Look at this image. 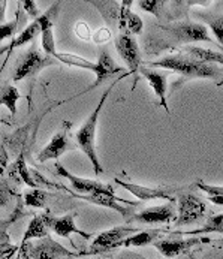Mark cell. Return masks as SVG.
I'll return each mask as SVG.
<instances>
[{
	"mask_svg": "<svg viewBox=\"0 0 223 259\" xmlns=\"http://www.w3.org/2000/svg\"><path fill=\"white\" fill-rule=\"evenodd\" d=\"M149 68L153 69H165L175 74L183 75L189 79H214L219 81L223 78V71L216 65H207L198 62L185 53H177L171 56H165L156 62H149Z\"/></svg>",
	"mask_w": 223,
	"mask_h": 259,
	"instance_id": "obj_1",
	"label": "cell"
},
{
	"mask_svg": "<svg viewBox=\"0 0 223 259\" xmlns=\"http://www.w3.org/2000/svg\"><path fill=\"white\" fill-rule=\"evenodd\" d=\"M118 81V79H117ZM117 81H114L111 85L102 93L96 108L93 110V112L88 115V118L84 121V124L78 129V132L75 134V140H76V144L78 147L82 150V153L87 156V159L92 162L93 165V171L96 176L102 174L104 172V166L98 157V151H96V131H98V121H99V115L102 112V108L111 93L112 87L117 84Z\"/></svg>",
	"mask_w": 223,
	"mask_h": 259,
	"instance_id": "obj_2",
	"label": "cell"
},
{
	"mask_svg": "<svg viewBox=\"0 0 223 259\" xmlns=\"http://www.w3.org/2000/svg\"><path fill=\"white\" fill-rule=\"evenodd\" d=\"M57 60L51 56L43 54L39 48L36 47V44L33 42L30 45V48L18 59L15 72H14V81H21L26 79L29 76H35L37 72H40L42 69L56 65Z\"/></svg>",
	"mask_w": 223,
	"mask_h": 259,
	"instance_id": "obj_3",
	"label": "cell"
},
{
	"mask_svg": "<svg viewBox=\"0 0 223 259\" xmlns=\"http://www.w3.org/2000/svg\"><path fill=\"white\" fill-rule=\"evenodd\" d=\"M138 231L140 229L132 226H115L112 229L104 231L93 240L90 249L87 252H79V255H105L111 250L123 247L124 240Z\"/></svg>",
	"mask_w": 223,
	"mask_h": 259,
	"instance_id": "obj_4",
	"label": "cell"
},
{
	"mask_svg": "<svg viewBox=\"0 0 223 259\" xmlns=\"http://www.w3.org/2000/svg\"><path fill=\"white\" fill-rule=\"evenodd\" d=\"M207 202L193 193H180L177 198V226H189L201 222L207 213Z\"/></svg>",
	"mask_w": 223,
	"mask_h": 259,
	"instance_id": "obj_5",
	"label": "cell"
},
{
	"mask_svg": "<svg viewBox=\"0 0 223 259\" xmlns=\"http://www.w3.org/2000/svg\"><path fill=\"white\" fill-rule=\"evenodd\" d=\"M177 232H171L169 238H162L157 240L153 246L157 249V252L168 259L180 258L189 253L190 249H193L198 244L202 243H211L213 240L208 237H190V238H182V237H175Z\"/></svg>",
	"mask_w": 223,
	"mask_h": 259,
	"instance_id": "obj_6",
	"label": "cell"
},
{
	"mask_svg": "<svg viewBox=\"0 0 223 259\" xmlns=\"http://www.w3.org/2000/svg\"><path fill=\"white\" fill-rule=\"evenodd\" d=\"M162 29L166 30L168 33H171V36L180 44H190V42H208V44H211V42H214L208 35L207 26L201 24V23L180 21V23H174V24H166Z\"/></svg>",
	"mask_w": 223,
	"mask_h": 259,
	"instance_id": "obj_7",
	"label": "cell"
},
{
	"mask_svg": "<svg viewBox=\"0 0 223 259\" xmlns=\"http://www.w3.org/2000/svg\"><path fill=\"white\" fill-rule=\"evenodd\" d=\"M63 190H66L69 195H72V196L78 198V199L87 201V202L95 204V205H101V207L111 208V210H114V211L120 213L126 222H130V219H132V218H133V214H135L133 208H126V207H123V205H120V204H118V201H120V199L115 196V189H114V186H111V187H110V189H107V190L95 192V193H90V195H79V193H74V192H71V190H69V189H66V187H63Z\"/></svg>",
	"mask_w": 223,
	"mask_h": 259,
	"instance_id": "obj_8",
	"label": "cell"
},
{
	"mask_svg": "<svg viewBox=\"0 0 223 259\" xmlns=\"http://www.w3.org/2000/svg\"><path fill=\"white\" fill-rule=\"evenodd\" d=\"M60 11V2H54L43 14H40V17L36 21L40 26V45L42 50L47 56L56 57L57 50H56V40H54V21L59 15Z\"/></svg>",
	"mask_w": 223,
	"mask_h": 259,
	"instance_id": "obj_9",
	"label": "cell"
},
{
	"mask_svg": "<svg viewBox=\"0 0 223 259\" xmlns=\"http://www.w3.org/2000/svg\"><path fill=\"white\" fill-rule=\"evenodd\" d=\"M115 50L126 63L129 74L138 75L141 69V53L138 42L129 33H120L115 37Z\"/></svg>",
	"mask_w": 223,
	"mask_h": 259,
	"instance_id": "obj_10",
	"label": "cell"
},
{
	"mask_svg": "<svg viewBox=\"0 0 223 259\" xmlns=\"http://www.w3.org/2000/svg\"><path fill=\"white\" fill-rule=\"evenodd\" d=\"M71 126L72 124L68 121L63 123V127L59 132H56L51 141L37 153V162L43 163L47 160H54V159H59L62 154H65L68 150H74L75 146L68 137V129H71Z\"/></svg>",
	"mask_w": 223,
	"mask_h": 259,
	"instance_id": "obj_11",
	"label": "cell"
},
{
	"mask_svg": "<svg viewBox=\"0 0 223 259\" xmlns=\"http://www.w3.org/2000/svg\"><path fill=\"white\" fill-rule=\"evenodd\" d=\"M175 202H168L162 205L147 207L140 213H135L130 222L144 223V225H156V223H171L177 219V211L174 207Z\"/></svg>",
	"mask_w": 223,
	"mask_h": 259,
	"instance_id": "obj_12",
	"label": "cell"
},
{
	"mask_svg": "<svg viewBox=\"0 0 223 259\" xmlns=\"http://www.w3.org/2000/svg\"><path fill=\"white\" fill-rule=\"evenodd\" d=\"M30 255L32 259H71L72 256H76V253L54 241L51 237L40 238L35 244L32 243Z\"/></svg>",
	"mask_w": 223,
	"mask_h": 259,
	"instance_id": "obj_13",
	"label": "cell"
},
{
	"mask_svg": "<svg viewBox=\"0 0 223 259\" xmlns=\"http://www.w3.org/2000/svg\"><path fill=\"white\" fill-rule=\"evenodd\" d=\"M114 183L118 186H121L123 189H126L127 192H130L133 196H137L140 201H153V199H165L168 202H177V198L172 196L174 189L171 187H146L141 185H133L129 182H123L120 179H115Z\"/></svg>",
	"mask_w": 223,
	"mask_h": 259,
	"instance_id": "obj_14",
	"label": "cell"
},
{
	"mask_svg": "<svg viewBox=\"0 0 223 259\" xmlns=\"http://www.w3.org/2000/svg\"><path fill=\"white\" fill-rule=\"evenodd\" d=\"M132 0H124L120 3L118 11V20L117 26L120 33H129V35H141L144 29V23L141 17H138L135 12H132Z\"/></svg>",
	"mask_w": 223,
	"mask_h": 259,
	"instance_id": "obj_15",
	"label": "cell"
},
{
	"mask_svg": "<svg viewBox=\"0 0 223 259\" xmlns=\"http://www.w3.org/2000/svg\"><path fill=\"white\" fill-rule=\"evenodd\" d=\"M54 168L57 171V174L66 180H69L71 186L74 187L75 190L79 192V195H90V193H95V192H101V190H107L110 189L112 185H107V183H101V182H96V180H88V179H81V177H76L74 174H71L60 162H56L54 163Z\"/></svg>",
	"mask_w": 223,
	"mask_h": 259,
	"instance_id": "obj_16",
	"label": "cell"
},
{
	"mask_svg": "<svg viewBox=\"0 0 223 259\" xmlns=\"http://www.w3.org/2000/svg\"><path fill=\"white\" fill-rule=\"evenodd\" d=\"M140 74L143 75L147 81H149L150 87L153 89V92L156 93V96L160 101V107L165 108V111L171 114L168 101H166V79H168V74L159 69H153L149 66H141Z\"/></svg>",
	"mask_w": 223,
	"mask_h": 259,
	"instance_id": "obj_17",
	"label": "cell"
},
{
	"mask_svg": "<svg viewBox=\"0 0 223 259\" xmlns=\"http://www.w3.org/2000/svg\"><path fill=\"white\" fill-rule=\"evenodd\" d=\"M48 226H50V231H53L57 237H62V238H71V234H76L85 240H90L93 235L79 229L75 223V214H66V216H62V218H53L50 216V221H48Z\"/></svg>",
	"mask_w": 223,
	"mask_h": 259,
	"instance_id": "obj_18",
	"label": "cell"
},
{
	"mask_svg": "<svg viewBox=\"0 0 223 259\" xmlns=\"http://www.w3.org/2000/svg\"><path fill=\"white\" fill-rule=\"evenodd\" d=\"M6 172H8V177L11 182H14L15 185H27L30 189H36V185L32 179V174H30V168L27 166L26 163V159H24V154L21 153L11 165H8L6 168Z\"/></svg>",
	"mask_w": 223,
	"mask_h": 259,
	"instance_id": "obj_19",
	"label": "cell"
},
{
	"mask_svg": "<svg viewBox=\"0 0 223 259\" xmlns=\"http://www.w3.org/2000/svg\"><path fill=\"white\" fill-rule=\"evenodd\" d=\"M40 35V26H39V23H37L36 20L32 23V24H29L18 36H15L12 40H11V44L6 47V48H3V50H0V56L5 53L6 54V59H5V63H3V66L6 65V62H8V59H9V56L14 53V50H17V48H20V47H23V45H26V44H33L35 42V39ZM3 66H2V69H3ZM0 69V71H2Z\"/></svg>",
	"mask_w": 223,
	"mask_h": 259,
	"instance_id": "obj_20",
	"label": "cell"
},
{
	"mask_svg": "<svg viewBox=\"0 0 223 259\" xmlns=\"http://www.w3.org/2000/svg\"><path fill=\"white\" fill-rule=\"evenodd\" d=\"M98 72H96V81L85 90V92H88V90H92V89H96L98 85H101L102 82H105L110 76L112 75H117V74H121L123 72V69L120 68V66H117L115 65V62L112 60V57L107 53V51H102L101 53V56H99V59H98ZM84 92V93H85Z\"/></svg>",
	"mask_w": 223,
	"mask_h": 259,
	"instance_id": "obj_21",
	"label": "cell"
},
{
	"mask_svg": "<svg viewBox=\"0 0 223 259\" xmlns=\"http://www.w3.org/2000/svg\"><path fill=\"white\" fill-rule=\"evenodd\" d=\"M50 216H51L50 213L35 216L32 219V222L29 223V226H27V229H26L20 244H26V243L33 241V240H40V238L48 237V231H50L48 221H50Z\"/></svg>",
	"mask_w": 223,
	"mask_h": 259,
	"instance_id": "obj_22",
	"label": "cell"
},
{
	"mask_svg": "<svg viewBox=\"0 0 223 259\" xmlns=\"http://www.w3.org/2000/svg\"><path fill=\"white\" fill-rule=\"evenodd\" d=\"M182 53L190 56L192 59L207 63V65H223V53L216 50H208L196 45H186L182 48Z\"/></svg>",
	"mask_w": 223,
	"mask_h": 259,
	"instance_id": "obj_23",
	"label": "cell"
},
{
	"mask_svg": "<svg viewBox=\"0 0 223 259\" xmlns=\"http://www.w3.org/2000/svg\"><path fill=\"white\" fill-rule=\"evenodd\" d=\"M163 229H149V231H138L133 235H130L129 238L124 240L123 247L129 249V247H144L149 244H154L162 235H165Z\"/></svg>",
	"mask_w": 223,
	"mask_h": 259,
	"instance_id": "obj_24",
	"label": "cell"
},
{
	"mask_svg": "<svg viewBox=\"0 0 223 259\" xmlns=\"http://www.w3.org/2000/svg\"><path fill=\"white\" fill-rule=\"evenodd\" d=\"M54 59L57 62L63 63V65H68V66H75V68L85 69V71H90V72H95V74L98 72V63L90 62L87 59H82L79 56L71 54V53H57Z\"/></svg>",
	"mask_w": 223,
	"mask_h": 259,
	"instance_id": "obj_25",
	"label": "cell"
},
{
	"mask_svg": "<svg viewBox=\"0 0 223 259\" xmlns=\"http://www.w3.org/2000/svg\"><path fill=\"white\" fill-rule=\"evenodd\" d=\"M20 98H21V95L17 90V87H14V85H3L0 89V105L6 107L12 117L17 112V104H18Z\"/></svg>",
	"mask_w": 223,
	"mask_h": 259,
	"instance_id": "obj_26",
	"label": "cell"
},
{
	"mask_svg": "<svg viewBox=\"0 0 223 259\" xmlns=\"http://www.w3.org/2000/svg\"><path fill=\"white\" fill-rule=\"evenodd\" d=\"M210 232H219V234H223V213L222 214H216L213 218H210L204 226L198 228V229H193L190 232H183V235L187 234V235H204V234H210Z\"/></svg>",
	"mask_w": 223,
	"mask_h": 259,
	"instance_id": "obj_27",
	"label": "cell"
},
{
	"mask_svg": "<svg viewBox=\"0 0 223 259\" xmlns=\"http://www.w3.org/2000/svg\"><path fill=\"white\" fill-rule=\"evenodd\" d=\"M48 193L42 189H29L24 192V204L27 207H33V208H42L45 207Z\"/></svg>",
	"mask_w": 223,
	"mask_h": 259,
	"instance_id": "obj_28",
	"label": "cell"
},
{
	"mask_svg": "<svg viewBox=\"0 0 223 259\" xmlns=\"http://www.w3.org/2000/svg\"><path fill=\"white\" fill-rule=\"evenodd\" d=\"M138 6L149 12V14H153L159 21L163 20L165 17V11H166V3L163 0H140L138 2Z\"/></svg>",
	"mask_w": 223,
	"mask_h": 259,
	"instance_id": "obj_29",
	"label": "cell"
},
{
	"mask_svg": "<svg viewBox=\"0 0 223 259\" xmlns=\"http://www.w3.org/2000/svg\"><path fill=\"white\" fill-rule=\"evenodd\" d=\"M20 252V246H14L6 232L0 235V259H17Z\"/></svg>",
	"mask_w": 223,
	"mask_h": 259,
	"instance_id": "obj_30",
	"label": "cell"
},
{
	"mask_svg": "<svg viewBox=\"0 0 223 259\" xmlns=\"http://www.w3.org/2000/svg\"><path fill=\"white\" fill-rule=\"evenodd\" d=\"M205 23L208 24L210 30L213 32V35L216 37V40L220 44V47L223 48V15H214V17H210V15H201Z\"/></svg>",
	"mask_w": 223,
	"mask_h": 259,
	"instance_id": "obj_31",
	"label": "cell"
},
{
	"mask_svg": "<svg viewBox=\"0 0 223 259\" xmlns=\"http://www.w3.org/2000/svg\"><path fill=\"white\" fill-rule=\"evenodd\" d=\"M20 3H18V9H17V12H15V17H14V20L12 21H9V23H3V24H0V40H5V39H8V37H12L14 36V33L18 30V26H20Z\"/></svg>",
	"mask_w": 223,
	"mask_h": 259,
	"instance_id": "obj_32",
	"label": "cell"
},
{
	"mask_svg": "<svg viewBox=\"0 0 223 259\" xmlns=\"http://www.w3.org/2000/svg\"><path fill=\"white\" fill-rule=\"evenodd\" d=\"M6 168L8 166L0 162V205H5L6 201L9 199V195H11L9 177H8Z\"/></svg>",
	"mask_w": 223,
	"mask_h": 259,
	"instance_id": "obj_33",
	"label": "cell"
},
{
	"mask_svg": "<svg viewBox=\"0 0 223 259\" xmlns=\"http://www.w3.org/2000/svg\"><path fill=\"white\" fill-rule=\"evenodd\" d=\"M20 5H21L23 9L29 14V17L33 18V21L40 17V12H39V9H37L36 6V2H33V0H23V2H20Z\"/></svg>",
	"mask_w": 223,
	"mask_h": 259,
	"instance_id": "obj_34",
	"label": "cell"
},
{
	"mask_svg": "<svg viewBox=\"0 0 223 259\" xmlns=\"http://www.w3.org/2000/svg\"><path fill=\"white\" fill-rule=\"evenodd\" d=\"M196 187L202 192H205L208 196L211 195H217V196H223V186H213V185H205L204 182H198Z\"/></svg>",
	"mask_w": 223,
	"mask_h": 259,
	"instance_id": "obj_35",
	"label": "cell"
},
{
	"mask_svg": "<svg viewBox=\"0 0 223 259\" xmlns=\"http://www.w3.org/2000/svg\"><path fill=\"white\" fill-rule=\"evenodd\" d=\"M76 35L81 37V39H90L92 37V32H90V29H88V26L85 24V23H78L76 24Z\"/></svg>",
	"mask_w": 223,
	"mask_h": 259,
	"instance_id": "obj_36",
	"label": "cell"
},
{
	"mask_svg": "<svg viewBox=\"0 0 223 259\" xmlns=\"http://www.w3.org/2000/svg\"><path fill=\"white\" fill-rule=\"evenodd\" d=\"M110 36H111V33H110L108 29H99V30L93 35V39H95V42L102 44V42H107V40L110 39Z\"/></svg>",
	"mask_w": 223,
	"mask_h": 259,
	"instance_id": "obj_37",
	"label": "cell"
},
{
	"mask_svg": "<svg viewBox=\"0 0 223 259\" xmlns=\"http://www.w3.org/2000/svg\"><path fill=\"white\" fill-rule=\"evenodd\" d=\"M115 259H149L146 258V256H143V255H140V253H137V252H132V250H124V252H121L118 256Z\"/></svg>",
	"mask_w": 223,
	"mask_h": 259,
	"instance_id": "obj_38",
	"label": "cell"
},
{
	"mask_svg": "<svg viewBox=\"0 0 223 259\" xmlns=\"http://www.w3.org/2000/svg\"><path fill=\"white\" fill-rule=\"evenodd\" d=\"M6 6H8V2H6V0H2V2H0V24H3V21H5Z\"/></svg>",
	"mask_w": 223,
	"mask_h": 259,
	"instance_id": "obj_39",
	"label": "cell"
},
{
	"mask_svg": "<svg viewBox=\"0 0 223 259\" xmlns=\"http://www.w3.org/2000/svg\"><path fill=\"white\" fill-rule=\"evenodd\" d=\"M210 202L216 204V205H223V196H217V195H211V196H207Z\"/></svg>",
	"mask_w": 223,
	"mask_h": 259,
	"instance_id": "obj_40",
	"label": "cell"
},
{
	"mask_svg": "<svg viewBox=\"0 0 223 259\" xmlns=\"http://www.w3.org/2000/svg\"><path fill=\"white\" fill-rule=\"evenodd\" d=\"M0 162L3 163V165H6L8 166V156H6V151H5V148L0 146Z\"/></svg>",
	"mask_w": 223,
	"mask_h": 259,
	"instance_id": "obj_41",
	"label": "cell"
},
{
	"mask_svg": "<svg viewBox=\"0 0 223 259\" xmlns=\"http://www.w3.org/2000/svg\"><path fill=\"white\" fill-rule=\"evenodd\" d=\"M211 244H214L216 247H223V238H220V240H213Z\"/></svg>",
	"mask_w": 223,
	"mask_h": 259,
	"instance_id": "obj_42",
	"label": "cell"
},
{
	"mask_svg": "<svg viewBox=\"0 0 223 259\" xmlns=\"http://www.w3.org/2000/svg\"><path fill=\"white\" fill-rule=\"evenodd\" d=\"M180 258H182V256H180ZM180 258H177V259H180Z\"/></svg>",
	"mask_w": 223,
	"mask_h": 259,
	"instance_id": "obj_43",
	"label": "cell"
},
{
	"mask_svg": "<svg viewBox=\"0 0 223 259\" xmlns=\"http://www.w3.org/2000/svg\"><path fill=\"white\" fill-rule=\"evenodd\" d=\"M71 259H72V258H71Z\"/></svg>",
	"mask_w": 223,
	"mask_h": 259,
	"instance_id": "obj_44",
	"label": "cell"
}]
</instances>
